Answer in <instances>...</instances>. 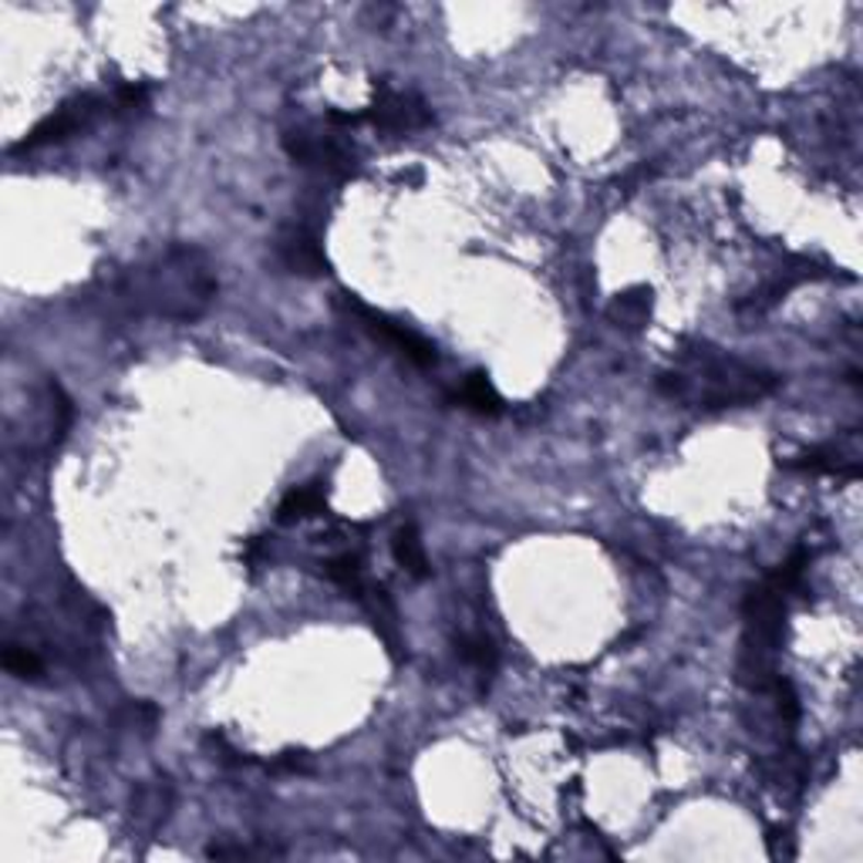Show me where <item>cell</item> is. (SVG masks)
Returning a JSON list of instances; mask_svg holds the SVG:
<instances>
[{
	"label": "cell",
	"mask_w": 863,
	"mask_h": 863,
	"mask_svg": "<svg viewBox=\"0 0 863 863\" xmlns=\"http://www.w3.org/2000/svg\"><path fill=\"white\" fill-rule=\"evenodd\" d=\"M456 401L463 408H469V412L482 416V419L503 416V398H499V391H496V385L489 382L486 372H473L469 378H463V385L456 391Z\"/></svg>",
	"instance_id": "cell-9"
},
{
	"label": "cell",
	"mask_w": 863,
	"mask_h": 863,
	"mask_svg": "<svg viewBox=\"0 0 863 863\" xmlns=\"http://www.w3.org/2000/svg\"><path fill=\"white\" fill-rule=\"evenodd\" d=\"M655 310V294L651 287H627L607 304V321L621 331H645Z\"/></svg>",
	"instance_id": "cell-6"
},
{
	"label": "cell",
	"mask_w": 863,
	"mask_h": 863,
	"mask_svg": "<svg viewBox=\"0 0 863 863\" xmlns=\"http://www.w3.org/2000/svg\"><path fill=\"white\" fill-rule=\"evenodd\" d=\"M112 112L115 115H132V112H139L149 105V88L146 84H122L118 92L112 95Z\"/></svg>",
	"instance_id": "cell-14"
},
{
	"label": "cell",
	"mask_w": 863,
	"mask_h": 863,
	"mask_svg": "<svg viewBox=\"0 0 863 863\" xmlns=\"http://www.w3.org/2000/svg\"><path fill=\"white\" fill-rule=\"evenodd\" d=\"M325 577L341 587L348 598L361 601V594H365V580H361V560L354 554H341V557H331L325 560Z\"/></svg>",
	"instance_id": "cell-12"
},
{
	"label": "cell",
	"mask_w": 863,
	"mask_h": 863,
	"mask_svg": "<svg viewBox=\"0 0 863 863\" xmlns=\"http://www.w3.org/2000/svg\"><path fill=\"white\" fill-rule=\"evenodd\" d=\"M109 109L105 99L99 95H78L71 102H65L58 112H52L48 118H41L24 139L14 146V152H34V149H44V146H55V143H65L71 135H78L81 128L92 125V118Z\"/></svg>",
	"instance_id": "cell-4"
},
{
	"label": "cell",
	"mask_w": 863,
	"mask_h": 863,
	"mask_svg": "<svg viewBox=\"0 0 863 863\" xmlns=\"http://www.w3.org/2000/svg\"><path fill=\"white\" fill-rule=\"evenodd\" d=\"M4 668H8L11 674H18V678H37V674H41L37 655L27 651V648H18V645H11V648L4 651Z\"/></svg>",
	"instance_id": "cell-15"
},
{
	"label": "cell",
	"mask_w": 863,
	"mask_h": 863,
	"mask_svg": "<svg viewBox=\"0 0 863 863\" xmlns=\"http://www.w3.org/2000/svg\"><path fill=\"white\" fill-rule=\"evenodd\" d=\"M284 149L294 162L310 166L317 172H328L338 179H351L357 172V156L351 143H344L341 135H321L310 128H294L284 135Z\"/></svg>",
	"instance_id": "cell-2"
},
{
	"label": "cell",
	"mask_w": 863,
	"mask_h": 863,
	"mask_svg": "<svg viewBox=\"0 0 863 863\" xmlns=\"http://www.w3.org/2000/svg\"><path fill=\"white\" fill-rule=\"evenodd\" d=\"M341 304L348 307V314H354V317H357L361 328H365L372 338H378V341L391 344V348H395L401 357L412 361V365H419V368H432L435 361H439V351H435V344H432V341H425L422 334L408 331L405 325H395L391 317H385V314H378V310L365 307L361 300H354L351 294H341Z\"/></svg>",
	"instance_id": "cell-3"
},
{
	"label": "cell",
	"mask_w": 863,
	"mask_h": 863,
	"mask_svg": "<svg viewBox=\"0 0 863 863\" xmlns=\"http://www.w3.org/2000/svg\"><path fill=\"white\" fill-rule=\"evenodd\" d=\"M459 658L469 661L482 674H492V668H496V648H492L489 638H482V634H479V638H463L459 641Z\"/></svg>",
	"instance_id": "cell-13"
},
{
	"label": "cell",
	"mask_w": 863,
	"mask_h": 863,
	"mask_svg": "<svg viewBox=\"0 0 863 863\" xmlns=\"http://www.w3.org/2000/svg\"><path fill=\"white\" fill-rule=\"evenodd\" d=\"M772 692H776V708H780L783 725H796V718H799V699H796L793 685H790V681H783V678H776V681H772Z\"/></svg>",
	"instance_id": "cell-16"
},
{
	"label": "cell",
	"mask_w": 863,
	"mask_h": 863,
	"mask_svg": "<svg viewBox=\"0 0 863 863\" xmlns=\"http://www.w3.org/2000/svg\"><path fill=\"white\" fill-rule=\"evenodd\" d=\"M216 294V277L209 274V263L193 247H172L152 270L132 277L125 297L135 310H156L175 321H193L206 310Z\"/></svg>",
	"instance_id": "cell-1"
},
{
	"label": "cell",
	"mask_w": 863,
	"mask_h": 863,
	"mask_svg": "<svg viewBox=\"0 0 863 863\" xmlns=\"http://www.w3.org/2000/svg\"><path fill=\"white\" fill-rule=\"evenodd\" d=\"M790 469H799V473H827V476H843V479H856V476H860V466H856L853 459H843L840 452H830V448L803 452L799 459L790 463Z\"/></svg>",
	"instance_id": "cell-11"
},
{
	"label": "cell",
	"mask_w": 863,
	"mask_h": 863,
	"mask_svg": "<svg viewBox=\"0 0 863 863\" xmlns=\"http://www.w3.org/2000/svg\"><path fill=\"white\" fill-rule=\"evenodd\" d=\"M281 260L287 270H294V274L300 277H325L328 274V253L321 250V243H317L314 237L307 234H291L281 240Z\"/></svg>",
	"instance_id": "cell-7"
},
{
	"label": "cell",
	"mask_w": 863,
	"mask_h": 863,
	"mask_svg": "<svg viewBox=\"0 0 863 863\" xmlns=\"http://www.w3.org/2000/svg\"><path fill=\"white\" fill-rule=\"evenodd\" d=\"M391 554H395V564H398L408 577L425 580V577L432 574L429 557H425V543H422L416 523L398 526V533H395V540H391Z\"/></svg>",
	"instance_id": "cell-8"
},
{
	"label": "cell",
	"mask_w": 863,
	"mask_h": 863,
	"mask_svg": "<svg viewBox=\"0 0 863 863\" xmlns=\"http://www.w3.org/2000/svg\"><path fill=\"white\" fill-rule=\"evenodd\" d=\"M365 122H372L375 128L382 132H419V128H429L435 118H432V109L412 95V92H395L391 84L385 81H375V102L365 109Z\"/></svg>",
	"instance_id": "cell-5"
},
{
	"label": "cell",
	"mask_w": 863,
	"mask_h": 863,
	"mask_svg": "<svg viewBox=\"0 0 863 863\" xmlns=\"http://www.w3.org/2000/svg\"><path fill=\"white\" fill-rule=\"evenodd\" d=\"M263 557H266V543H263L260 536H257V540H250L247 547H243V560H247V564H260Z\"/></svg>",
	"instance_id": "cell-17"
},
{
	"label": "cell",
	"mask_w": 863,
	"mask_h": 863,
	"mask_svg": "<svg viewBox=\"0 0 863 863\" xmlns=\"http://www.w3.org/2000/svg\"><path fill=\"white\" fill-rule=\"evenodd\" d=\"M328 510V492L321 486H300V489H291L281 507H277V520L281 523H300V520H310V516H321Z\"/></svg>",
	"instance_id": "cell-10"
}]
</instances>
